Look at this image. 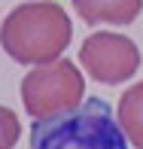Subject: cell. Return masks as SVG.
Here are the masks:
<instances>
[{
	"mask_svg": "<svg viewBox=\"0 0 143 149\" xmlns=\"http://www.w3.org/2000/svg\"><path fill=\"white\" fill-rule=\"evenodd\" d=\"M73 24L55 0L18 3L0 24V46L18 64H52L70 46Z\"/></svg>",
	"mask_w": 143,
	"mask_h": 149,
	"instance_id": "6da1fadb",
	"label": "cell"
},
{
	"mask_svg": "<svg viewBox=\"0 0 143 149\" xmlns=\"http://www.w3.org/2000/svg\"><path fill=\"white\" fill-rule=\"evenodd\" d=\"M31 149H128V137L104 97L31 125Z\"/></svg>",
	"mask_w": 143,
	"mask_h": 149,
	"instance_id": "7a4b0ae2",
	"label": "cell"
},
{
	"mask_svg": "<svg viewBox=\"0 0 143 149\" xmlns=\"http://www.w3.org/2000/svg\"><path fill=\"white\" fill-rule=\"evenodd\" d=\"M82 100H85V79L76 70V64L67 58L31 67L28 76L22 79V104L33 122L73 110Z\"/></svg>",
	"mask_w": 143,
	"mask_h": 149,
	"instance_id": "3957f363",
	"label": "cell"
},
{
	"mask_svg": "<svg viewBox=\"0 0 143 149\" xmlns=\"http://www.w3.org/2000/svg\"><path fill=\"white\" fill-rule=\"evenodd\" d=\"M79 61H82L85 73L94 76L98 82L119 85V82H125V79H131L137 73L140 49L125 33L98 31L91 37H85L82 49H79Z\"/></svg>",
	"mask_w": 143,
	"mask_h": 149,
	"instance_id": "277c9868",
	"label": "cell"
},
{
	"mask_svg": "<svg viewBox=\"0 0 143 149\" xmlns=\"http://www.w3.org/2000/svg\"><path fill=\"white\" fill-rule=\"evenodd\" d=\"M73 6L85 24H131L143 0H73Z\"/></svg>",
	"mask_w": 143,
	"mask_h": 149,
	"instance_id": "5b68a950",
	"label": "cell"
},
{
	"mask_svg": "<svg viewBox=\"0 0 143 149\" xmlns=\"http://www.w3.org/2000/svg\"><path fill=\"white\" fill-rule=\"evenodd\" d=\"M116 119H119L128 143L134 149H143V82H134L131 88L119 97Z\"/></svg>",
	"mask_w": 143,
	"mask_h": 149,
	"instance_id": "8992f818",
	"label": "cell"
},
{
	"mask_svg": "<svg viewBox=\"0 0 143 149\" xmlns=\"http://www.w3.org/2000/svg\"><path fill=\"white\" fill-rule=\"evenodd\" d=\"M22 137V122L9 107H0V149H15Z\"/></svg>",
	"mask_w": 143,
	"mask_h": 149,
	"instance_id": "52a82bcc",
	"label": "cell"
}]
</instances>
